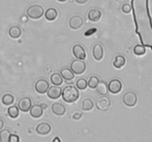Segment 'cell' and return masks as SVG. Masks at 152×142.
I'll return each instance as SVG.
<instances>
[{"label":"cell","instance_id":"cell-29","mask_svg":"<svg viewBox=\"0 0 152 142\" xmlns=\"http://www.w3.org/2000/svg\"><path fill=\"white\" fill-rule=\"evenodd\" d=\"M146 52V49H145V46L142 44H137L135 47H134V53L137 56H143Z\"/></svg>","mask_w":152,"mask_h":142},{"label":"cell","instance_id":"cell-22","mask_svg":"<svg viewBox=\"0 0 152 142\" xmlns=\"http://www.w3.org/2000/svg\"><path fill=\"white\" fill-rule=\"evenodd\" d=\"M126 58L123 55H117L114 59V62H113V65L114 67L120 69V68L123 67L125 64H126Z\"/></svg>","mask_w":152,"mask_h":142},{"label":"cell","instance_id":"cell-11","mask_svg":"<svg viewBox=\"0 0 152 142\" xmlns=\"http://www.w3.org/2000/svg\"><path fill=\"white\" fill-rule=\"evenodd\" d=\"M73 54L75 56L76 59L79 60H84L86 58V53L84 47L80 44H75L72 49Z\"/></svg>","mask_w":152,"mask_h":142},{"label":"cell","instance_id":"cell-4","mask_svg":"<svg viewBox=\"0 0 152 142\" xmlns=\"http://www.w3.org/2000/svg\"><path fill=\"white\" fill-rule=\"evenodd\" d=\"M70 69L76 75H81L86 71V64L83 61L75 59L71 62L70 65Z\"/></svg>","mask_w":152,"mask_h":142},{"label":"cell","instance_id":"cell-13","mask_svg":"<svg viewBox=\"0 0 152 142\" xmlns=\"http://www.w3.org/2000/svg\"><path fill=\"white\" fill-rule=\"evenodd\" d=\"M62 88L58 86H52L47 91V96L50 99H57L62 95Z\"/></svg>","mask_w":152,"mask_h":142},{"label":"cell","instance_id":"cell-26","mask_svg":"<svg viewBox=\"0 0 152 142\" xmlns=\"http://www.w3.org/2000/svg\"><path fill=\"white\" fill-rule=\"evenodd\" d=\"M7 114L10 118H13V119L17 118L19 115V109L18 106H16V105L9 106L7 109Z\"/></svg>","mask_w":152,"mask_h":142},{"label":"cell","instance_id":"cell-10","mask_svg":"<svg viewBox=\"0 0 152 142\" xmlns=\"http://www.w3.org/2000/svg\"><path fill=\"white\" fill-rule=\"evenodd\" d=\"M84 23V21L82 16H73L72 17L70 18L69 24L70 28L72 30H78L81 28L83 25Z\"/></svg>","mask_w":152,"mask_h":142},{"label":"cell","instance_id":"cell-12","mask_svg":"<svg viewBox=\"0 0 152 142\" xmlns=\"http://www.w3.org/2000/svg\"><path fill=\"white\" fill-rule=\"evenodd\" d=\"M36 131L39 135H46L51 131V126L47 122L39 123L36 127Z\"/></svg>","mask_w":152,"mask_h":142},{"label":"cell","instance_id":"cell-20","mask_svg":"<svg viewBox=\"0 0 152 142\" xmlns=\"http://www.w3.org/2000/svg\"><path fill=\"white\" fill-rule=\"evenodd\" d=\"M8 33L11 38H18L22 35V30L19 26L14 25V26L10 27V29H9Z\"/></svg>","mask_w":152,"mask_h":142},{"label":"cell","instance_id":"cell-9","mask_svg":"<svg viewBox=\"0 0 152 142\" xmlns=\"http://www.w3.org/2000/svg\"><path fill=\"white\" fill-rule=\"evenodd\" d=\"M49 89V83L45 79H39L36 82L35 90L39 94H45Z\"/></svg>","mask_w":152,"mask_h":142},{"label":"cell","instance_id":"cell-23","mask_svg":"<svg viewBox=\"0 0 152 142\" xmlns=\"http://www.w3.org/2000/svg\"><path fill=\"white\" fill-rule=\"evenodd\" d=\"M94 104L92 99L86 98L82 102V109L84 111H90L94 108Z\"/></svg>","mask_w":152,"mask_h":142},{"label":"cell","instance_id":"cell-8","mask_svg":"<svg viewBox=\"0 0 152 142\" xmlns=\"http://www.w3.org/2000/svg\"><path fill=\"white\" fill-rule=\"evenodd\" d=\"M18 108L23 112H28L32 106V101L29 97H24L18 102Z\"/></svg>","mask_w":152,"mask_h":142},{"label":"cell","instance_id":"cell-14","mask_svg":"<svg viewBox=\"0 0 152 142\" xmlns=\"http://www.w3.org/2000/svg\"><path fill=\"white\" fill-rule=\"evenodd\" d=\"M92 54L94 59H96V61L102 60L104 56V50L102 46L100 44H95L92 50Z\"/></svg>","mask_w":152,"mask_h":142},{"label":"cell","instance_id":"cell-25","mask_svg":"<svg viewBox=\"0 0 152 142\" xmlns=\"http://www.w3.org/2000/svg\"><path fill=\"white\" fill-rule=\"evenodd\" d=\"M1 102L5 106H10L14 102V97L12 94L6 93L1 98Z\"/></svg>","mask_w":152,"mask_h":142},{"label":"cell","instance_id":"cell-19","mask_svg":"<svg viewBox=\"0 0 152 142\" xmlns=\"http://www.w3.org/2000/svg\"><path fill=\"white\" fill-rule=\"evenodd\" d=\"M96 89L97 93H99V95H102V96H106L108 93V84L104 81H99Z\"/></svg>","mask_w":152,"mask_h":142},{"label":"cell","instance_id":"cell-15","mask_svg":"<svg viewBox=\"0 0 152 142\" xmlns=\"http://www.w3.org/2000/svg\"><path fill=\"white\" fill-rule=\"evenodd\" d=\"M51 110L53 114L56 115H59V116H62V115H65V111H66V108L62 104L58 103H53L51 106Z\"/></svg>","mask_w":152,"mask_h":142},{"label":"cell","instance_id":"cell-39","mask_svg":"<svg viewBox=\"0 0 152 142\" xmlns=\"http://www.w3.org/2000/svg\"><path fill=\"white\" fill-rule=\"evenodd\" d=\"M151 50H152V46H151Z\"/></svg>","mask_w":152,"mask_h":142},{"label":"cell","instance_id":"cell-21","mask_svg":"<svg viewBox=\"0 0 152 142\" xmlns=\"http://www.w3.org/2000/svg\"><path fill=\"white\" fill-rule=\"evenodd\" d=\"M58 16V12L57 10H56L53 7H50V8H48L46 12L45 13V17L47 20L48 21H53L57 18Z\"/></svg>","mask_w":152,"mask_h":142},{"label":"cell","instance_id":"cell-30","mask_svg":"<svg viewBox=\"0 0 152 142\" xmlns=\"http://www.w3.org/2000/svg\"><path fill=\"white\" fill-rule=\"evenodd\" d=\"M76 87L77 89H80L81 90H84L88 87V81L86 78H79L76 82Z\"/></svg>","mask_w":152,"mask_h":142},{"label":"cell","instance_id":"cell-3","mask_svg":"<svg viewBox=\"0 0 152 142\" xmlns=\"http://www.w3.org/2000/svg\"><path fill=\"white\" fill-rule=\"evenodd\" d=\"M44 8L39 4H33L27 9V15L33 19H40L44 14Z\"/></svg>","mask_w":152,"mask_h":142},{"label":"cell","instance_id":"cell-34","mask_svg":"<svg viewBox=\"0 0 152 142\" xmlns=\"http://www.w3.org/2000/svg\"><path fill=\"white\" fill-rule=\"evenodd\" d=\"M83 116V112H76L73 115V118L74 120H79L82 118Z\"/></svg>","mask_w":152,"mask_h":142},{"label":"cell","instance_id":"cell-6","mask_svg":"<svg viewBox=\"0 0 152 142\" xmlns=\"http://www.w3.org/2000/svg\"><path fill=\"white\" fill-rule=\"evenodd\" d=\"M111 101L106 96H102L96 101V107L100 111H107L110 108Z\"/></svg>","mask_w":152,"mask_h":142},{"label":"cell","instance_id":"cell-17","mask_svg":"<svg viewBox=\"0 0 152 142\" xmlns=\"http://www.w3.org/2000/svg\"><path fill=\"white\" fill-rule=\"evenodd\" d=\"M102 16V12L98 9H92L88 13V18L91 22H96L99 21Z\"/></svg>","mask_w":152,"mask_h":142},{"label":"cell","instance_id":"cell-28","mask_svg":"<svg viewBox=\"0 0 152 142\" xmlns=\"http://www.w3.org/2000/svg\"><path fill=\"white\" fill-rule=\"evenodd\" d=\"M99 82V78H98L97 76H96V75H92V76L90 77L88 81V86L91 89H96V87H97Z\"/></svg>","mask_w":152,"mask_h":142},{"label":"cell","instance_id":"cell-38","mask_svg":"<svg viewBox=\"0 0 152 142\" xmlns=\"http://www.w3.org/2000/svg\"><path fill=\"white\" fill-rule=\"evenodd\" d=\"M57 1H60V2H65V1H66L67 0H57Z\"/></svg>","mask_w":152,"mask_h":142},{"label":"cell","instance_id":"cell-36","mask_svg":"<svg viewBox=\"0 0 152 142\" xmlns=\"http://www.w3.org/2000/svg\"><path fill=\"white\" fill-rule=\"evenodd\" d=\"M3 127H4V121H3L2 119L0 118V130L3 128Z\"/></svg>","mask_w":152,"mask_h":142},{"label":"cell","instance_id":"cell-24","mask_svg":"<svg viewBox=\"0 0 152 142\" xmlns=\"http://www.w3.org/2000/svg\"><path fill=\"white\" fill-rule=\"evenodd\" d=\"M50 81L55 86H59L63 83V78L62 75L58 72H54L50 75Z\"/></svg>","mask_w":152,"mask_h":142},{"label":"cell","instance_id":"cell-31","mask_svg":"<svg viewBox=\"0 0 152 142\" xmlns=\"http://www.w3.org/2000/svg\"><path fill=\"white\" fill-rule=\"evenodd\" d=\"M122 10L125 13H129L132 11V6L129 4H124L122 6Z\"/></svg>","mask_w":152,"mask_h":142},{"label":"cell","instance_id":"cell-32","mask_svg":"<svg viewBox=\"0 0 152 142\" xmlns=\"http://www.w3.org/2000/svg\"><path fill=\"white\" fill-rule=\"evenodd\" d=\"M97 31V29H96V28H91V29L88 30L87 31H86L84 33V36H85L88 37V36H92L93 34H94Z\"/></svg>","mask_w":152,"mask_h":142},{"label":"cell","instance_id":"cell-16","mask_svg":"<svg viewBox=\"0 0 152 142\" xmlns=\"http://www.w3.org/2000/svg\"><path fill=\"white\" fill-rule=\"evenodd\" d=\"M43 109L41 105L34 104L30 109V115L34 118H39L42 115Z\"/></svg>","mask_w":152,"mask_h":142},{"label":"cell","instance_id":"cell-2","mask_svg":"<svg viewBox=\"0 0 152 142\" xmlns=\"http://www.w3.org/2000/svg\"><path fill=\"white\" fill-rule=\"evenodd\" d=\"M62 99L66 103H74L78 100L80 97V93L78 89L73 85L66 86L62 90Z\"/></svg>","mask_w":152,"mask_h":142},{"label":"cell","instance_id":"cell-18","mask_svg":"<svg viewBox=\"0 0 152 142\" xmlns=\"http://www.w3.org/2000/svg\"><path fill=\"white\" fill-rule=\"evenodd\" d=\"M60 75H62V78L65 79L66 81H71L74 78V73L72 72L70 68H63L61 70Z\"/></svg>","mask_w":152,"mask_h":142},{"label":"cell","instance_id":"cell-37","mask_svg":"<svg viewBox=\"0 0 152 142\" xmlns=\"http://www.w3.org/2000/svg\"><path fill=\"white\" fill-rule=\"evenodd\" d=\"M53 142H61V141L59 138L56 137V138H54V139L53 140Z\"/></svg>","mask_w":152,"mask_h":142},{"label":"cell","instance_id":"cell-27","mask_svg":"<svg viewBox=\"0 0 152 142\" xmlns=\"http://www.w3.org/2000/svg\"><path fill=\"white\" fill-rule=\"evenodd\" d=\"M10 135H11L10 131L7 129L1 130L0 131V142H8Z\"/></svg>","mask_w":152,"mask_h":142},{"label":"cell","instance_id":"cell-5","mask_svg":"<svg viewBox=\"0 0 152 142\" xmlns=\"http://www.w3.org/2000/svg\"><path fill=\"white\" fill-rule=\"evenodd\" d=\"M123 101L126 106L133 107L137 103V96L133 91H128L123 95Z\"/></svg>","mask_w":152,"mask_h":142},{"label":"cell","instance_id":"cell-33","mask_svg":"<svg viewBox=\"0 0 152 142\" xmlns=\"http://www.w3.org/2000/svg\"><path fill=\"white\" fill-rule=\"evenodd\" d=\"M8 142H19V137L17 135L11 134L9 138Z\"/></svg>","mask_w":152,"mask_h":142},{"label":"cell","instance_id":"cell-35","mask_svg":"<svg viewBox=\"0 0 152 142\" xmlns=\"http://www.w3.org/2000/svg\"><path fill=\"white\" fill-rule=\"evenodd\" d=\"M76 2L78 3V4H86L88 0H75Z\"/></svg>","mask_w":152,"mask_h":142},{"label":"cell","instance_id":"cell-7","mask_svg":"<svg viewBox=\"0 0 152 142\" xmlns=\"http://www.w3.org/2000/svg\"><path fill=\"white\" fill-rule=\"evenodd\" d=\"M108 91L111 92L113 94H117L120 93L123 88V84L121 81L119 79H114L111 80L108 84Z\"/></svg>","mask_w":152,"mask_h":142},{"label":"cell","instance_id":"cell-1","mask_svg":"<svg viewBox=\"0 0 152 142\" xmlns=\"http://www.w3.org/2000/svg\"><path fill=\"white\" fill-rule=\"evenodd\" d=\"M132 10L136 33L143 46H152V21L148 8V0H132Z\"/></svg>","mask_w":152,"mask_h":142}]
</instances>
